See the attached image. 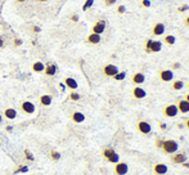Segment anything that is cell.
I'll list each match as a JSON object with an SVG mask.
<instances>
[{
  "instance_id": "1",
  "label": "cell",
  "mask_w": 189,
  "mask_h": 175,
  "mask_svg": "<svg viewBox=\"0 0 189 175\" xmlns=\"http://www.w3.org/2000/svg\"><path fill=\"white\" fill-rule=\"evenodd\" d=\"M162 150H164L165 153L167 155H174L175 152H176L179 150V144L176 140L174 139H167V140H164V143H162Z\"/></svg>"
},
{
  "instance_id": "2",
  "label": "cell",
  "mask_w": 189,
  "mask_h": 175,
  "mask_svg": "<svg viewBox=\"0 0 189 175\" xmlns=\"http://www.w3.org/2000/svg\"><path fill=\"white\" fill-rule=\"evenodd\" d=\"M147 53H158L162 49V43L159 40H152V39H148L145 41V46H144Z\"/></svg>"
},
{
  "instance_id": "3",
  "label": "cell",
  "mask_w": 189,
  "mask_h": 175,
  "mask_svg": "<svg viewBox=\"0 0 189 175\" xmlns=\"http://www.w3.org/2000/svg\"><path fill=\"white\" fill-rule=\"evenodd\" d=\"M103 157L108 162H112V164H117L120 161V156L113 148H105V150H103Z\"/></svg>"
},
{
  "instance_id": "4",
  "label": "cell",
  "mask_w": 189,
  "mask_h": 175,
  "mask_svg": "<svg viewBox=\"0 0 189 175\" xmlns=\"http://www.w3.org/2000/svg\"><path fill=\"white\" fill-rule=\"evenodd\" d=\"M118 71H120L118 67L115 66V64H112V63H108V64H105V66L103 67V74H104L107 77H113Z\"/></svg>"
},
{
  "instance_id": "5",
  "label": "cell",
  "mask_w": 189,
  "mask_h": 175,
  "mask_svg": "<svg viewBox=\"0 0 189 175\" xmlns=\"http://www.w3.org/2000/svg\"><path fill=\"white\" fill-rule=\"evenodd\" d=\"M178 113H179V111H178V107H176V104H167L165 108H164V115L166 116V117H175V116H178Z\"/></svg>"
},
{
  "instance_id": "6",
  "label": "cell",
  "mask_w": 189,
  "mask_h": 175,
  "mask_svg": "<svg viewBox=\"0 0 189 175\" xmlns=\"http://www.w3.org/2000/svg\"><path fill=\"white\" fill-rule=\"evenodd\" d=\"M137 128H138V131L142 133V134H144V135H147V134H149V133L152 131L151 124L148 123V121H144V120L139 121L138 125H137Z\"/></svg>"
},
{
  "instance_id": "7",
  "label": "cell",
  "mask_w": 189,
  "mask_h": 175,
  "mask_svg": "<svg viewBox=\"0 0 189 175\" xmlns=\"http://www.w3.org/2000/svg\"><path fill=\"white\" fill-rule=\"evenodd\" d=\"M127 171H129V165L126 162H121V161H118L117 164H115L116 175H126Z\"/></svg>"
},
{
  "instance_id": "8",
  "label": "cell",
  "mask_w": 189,
  "mask_h": 175,
  "mask_svg": "<svg viewBox=\"0 0 189 175\" xmlns=\"http://www.w3.org/2000/svg\"><path fill=\"white\" fill-rule=\"evenodd\" d=\"M21 110L27 115H32L35 112V104L30 101H23L21 103Z\"/></svg>"
},
{
  "instance_id": "9",
  "label": "cell",
  "mask_w": 189,
  "mask_h": 175,
  "mask_svg": "<svg viewBox=\"0 0 189 175\" xmlns=\"http://www.w3.org/2000/svg\"><path fill=\"white\" fill-rule=\"evenodd\" d=\"M158 76H159V80H161V81H164V83H170L171 80L174 79V72H172L171 70H162V71H159Z\"/></svg>"
},
{
  "instance_id": "10",
  "label": "cell",
  "mask_w": 189,
  "mask_h": 175,
  "mask_svg": "<svg viewBox=\"0 0 189 175\" xmlns=\"http://www.w3.org/2000/svg\"><path fill=\"white\" fill-rule=\"evenodd\" d=\"M104 30H105V21H104V19H99L95 25L93 26V29H91V31H93L94 34H98V35L103 34Z\"/></svg>"
},
{
  "instance_id": "11",
  "label": "cell",
  "mask_w": 189,
  "mask_h": 175,
  "mask_svg": "<svg viewBox=\"0 0 189 175\" xmlns=\"http://www.w3.org/2000/svg\"><path fill=\"white\" fill-rule=\"evenodd\" d=\"M165 30H166L165 25L162 23V22H157V23L153 26V29H152V34H153L154 36H161V35L165 34Z\"/></svg>"
},
{
  "instance_id": "12",
  "label": "cell",
  "mask_w": 189,
  "mask_h": 175,
  "mask_svg": "<svg viewBox=\"0 0 189 175\" xmlns=\"http://www.w3.org/2000/svg\"><path fill=\"white\" fill-rule=\"evenodd\" d=\"M132 97L135 99H143V98L147 97V91L140 86H135L132 89Z\"/></svg>"
},
{
  "instance_id": "13",
  "label": "cell",
  "mask_w": 189,
  "mask_h": 175,
  "mask_svg": "<svg viewBox=\"0 0 189 175\" xmlns=\"http://www.w3.org/2000/svg\"><path fill=\"white\" fill-rule=\"evenodd\" d=\"M167 171H169V167L165 164H161L159 162V164H156L153 166V172L157 174V175H165Z\"/></svg>"
},
{
  "instance_id": "14",
  "label": "cell",
  "mask_w": 189,
  "mask_h": 175,
  "mask_svg": "<svg viewBox=\"0 0 189 175\" xmlns=\"http://www.w3.org/2000/svg\"><path fill=\"white\" fill-rule=\"evenodd\" d=\"M176 107H178V111L180 113H188L189 112V102L185 101V99H180L178 102Z\"/></svg>"
},
{
  "instance_id": "15",
  "label": "cell",
  "mask_w": 189,
  "mask_h": 175,
  "mask_svg": "<svg viewBox=\"0 0 189 175\" xmlns=\"http://www.w3.org/2000/svg\"><path fill=\"white\" fill-rule=\"evenodd\" d=\"M131 81L134 84H137V85H140V84H143L145 81V76H144L143 72H135L132 75V77H131Z\"/></svg>"
},
{
  "instance_id": "16",
  "label": "cell",
  "mask_w": 189,
  "mask_h": 175,
  "mask_svg": "<svg viewBox=\"0 0 189 175\" xmlns=\"http://www.w3.org/2000/svg\"><path fill=\"white\" fill-rule=\"evenodd\" d=\"M71 120L73 121V123H76V124H81V123H84V121H85V115L83 112H80V111H75L71 115Z\"/></svg>"
},
{
  "instance_id": "17",
  "label": "cell",
  "mask_w": 189,
  "mask_h": 175,
  "mask_svg": "<svg viewBox=\"0 0 189 175\" xmlns=\"http://www.w3.org/2000/svg\"><path fill=\"white\" fill-rule=\"evenodd\" d=\"M100 40H102L100 35L94 34V32H91V34L86 37V41H88L89 44H91V45H97V44H99V43H100Z\"/></svg>"
},
{
  "instance_id": "18",
  "label": "cell",
  "mask_w": 189,
  "mask_h": 175,
  "mask_svg": "<svg viewBox=\"0 0 189 175\" xmlns=\"http://www.w3.org/2000/svg\"><path fill=\"white\" fill-rule=\"evenodd\" d=\"M171 160H172L174 164H183V162H185V161H186V156H185L184 153H180V152H179V153L175 152V153L172 155Z\"/></svg>"
},
{
  "instance_id": "19",
  "label": "cell",
  "mask_w": 189,
  "mask_h": 175,
  "mask_svg": "<svg viewBox=\"0 0 189 175\" xmlns=\"http://www.w3.org/2000/svg\"><path fill=\"white\" fill-rule=\"evenodd\" d=\"M64 85L68 88V89H71V90H76L77 86H78L77 81H76L73 77H66V79H64Z\"/></svg>"
},
{
  "instance_id": "20",
  "label": "cell",
  "mask_w": 189,
  "mask_h": 175,
  "mask_svg": "<svg viewBox=\"0 0 189 175\" xmlns=\"http://www.w3.org/2000/svg\"><path fill=\"white\" fill-rule=\"evenodd\" d=\"M44 74L46 76H54L57 74V66L54 63H49L45 66V70H44Z\"/></svg>"
},
{
  "instance_id": "21",
  "label": "cell",
  "mask_w": 189,
  "mask_h": 175,
  "mask_svg": "<svg viewBox=\"0 0 189 175\" xmlns=\"http://www.w3.org/2000/svg\"><path fill=\"white\" fill-rule=\"evenodd\" d=\"M39 101H40V104L44 106V107L50 106V104H51V102H53V99H51V97L49 96V94H43V96L39 98Z\"/></svg>"
},
{
  "instance_id": "22",
  "label": "cell",
  "mask_w": 189,
  "mask_h": 175,
  "mask_svg": "<svg viewBox=\"0 0 189 175\" xmlns=\"http://www.w3.org/2000/svg\"><path fill=\"white\" fill-rule=\"evenodd\" d=\"M44 70H45V64L43 63V62H40V61H37V62H35L34 64H32V71L34 72H44Z\"/></svg>"
},
{
  "instance_id": "23",
  "label": "cell",
  "mask_w": 189,
  "mask_h": 175,
  "mask_svg": "<svg viewBox=\"0 0 189 175\" xmlns=\"http://www.w3.org/2000/svg\"><path fill=\"white\" fill-rule=\"evenodd\" d=\"M4 116L8 118V120H14L17 117V111L14 108H7L4 111Z\"/></svg>"
},
{
  "instance_id": "24",
  "label": "cell",
  "mask_w": 189,
  "mask_h": 175,
  "mask_svg": "<svg viewBox=\"0 0 189 175\" xmlns=\"http://www.w3.org/2000/svg\"><path fill=\"white\" fill-rule=\"evenodd\" d=\"M184 88V83L181 81V80H175V81H172L171 84V89L175 90V91H179Z\"/></svg>"
},
{
  "instance_id": "25",
  "label": "cell",
  "mask_w": 189,
  "mask_h": 175,
  "mask_svg": "<svg viewBox=\"0 0 189 175\" xmlns=\"http://www.w3.org/2000/svg\"><path fill=\"white\" fill-rule=\"evenodd\" d=\"M175 41H176V37L174 35H166L165 39H164V43H166L167 45H174Z\"/></svg>"
},
{
  "instance_id": "26",
  "label": "cell",
  "mask_w": 189,
  "mask_h": 175,
  "mask_svg": "<svg viewBox=\"0 0 189 175\" xmlns=\"http://www.w3.org/2000/svg\"><path fill=\"white\" fill-rule=\"evenodd\" d=\"M125 77H126V72H125V71H118V72L113 76V79L116 80V81H122Z\"/></svg>"
},
{
  "instance_id": "27",
  "label": "cell",
  "mask_w": 189,
  "mask_h": 175,
  "mask_svg": "<svg viewBox=\"0 0 189 175\" xmlns=\"http://www.w3.org/2000/svg\"><path fill=\"white\" fill-rule=\"evenodd\" d=\"M68 98H70V101H73V102H77V101H80V98H81V97H80V94H78L77 91H75V90H72V91H71V94H70V97H68Z\"/></svg>"
},
{
  "instance_id": "28",
  "label": "cell",
  "mask_w": 189,
  "mask_h": 175,
  "mask_svg": "<svg viewBox=\"0 0 189 175\" xmlns=\"http://www.w3.org/2000/svg\"><path fill=\"white\" fill-rule=\"evenodd\" d=\"M50 158H51L53 161H59V160H61V153L57 152V151H51V152H50Z\"/></svg>"
},
{
  "instance_id": "29",
  "label": "cell",
  "mask_w": 189,
  "mask_h": 175,
  "mask_svg": "<svg viewBox=\"0 0 189 175\" xmlns=\"http://www.w3.org/2000/svg\"><path fill=\"white\" fill-rule=\"evenodd\" d=\"M93 4H94V0H86L85 4L83 5V10H88L89 8L93 7Z\"/></svg>"
},
{
  "instance_id": "30",
  "label": "cell",
  "mask_w": 189,
  "mask_h": 175,
  "mask_svg": "<svg viewBox=\"0 0 189 175\" xmlns=\"http://www.w3.org/2000/svg\"><path fill=\"white\" fill-rule=\"evenodd\" d=\"M125 12H126V7H125V5L120 4V5L117 7V13H118V14H124Z\"/></svg>"
},
{
  "instance_id": "31",
  "label": "cell",
  "mask_w": 189,
  "mask_h": 175,
  "mask_svg": "<svg viewBox=\"0 0 189 175\" xmlns=\"http://www.w3.org/2000/svg\"><path fill=\"white\" fill-rule=\"evenodd\" d=\"M23 155H24V158H26V160H29V161H34V156L30 153V151H27V150H26V151L23 152Z\"/></svg>"
},
{
  "instance_id": "32",
  "label": "cell",
  "mask_w": 189,
  "mask_h": 175,
  "mask_svg": "<svg viewBox=\"0 0 189 175\" xmlns=\"http://www.w3.org/2000/svg\"><path fill=\"white\" fill-rule=\"evenodd\" d=\"M116 2L117 0H104V5L105 7H112V5L116 4Z\"/></svg>"
},
{
  "instance_id": "33",
  "label": "cell",
  "mask_w": 189,
  "mask_h": 175,
  "mask_svg": "<svg viewBox=\"0 0 189 175\" xmlns=\"http://www.w3.org/2000/svg\"><path fill=\"white\" fill-rule=\"evenodd\" d=\"M142 5L144 8H151V0H142Z\"/></svg>"
},
{
  "instance_id": "34",
  "label": "cell",
  "mask_w": 189,
  "mask_h": 175,
  "mask_svg": "<svg viewBox=\"0 0 189 175\" xmlns=\"http://www.w3.org/2000/svg\"><path fill=\"white\" fill-rule=\"evenodd\" d=\"M27 170H29V167H27V166H18L17 169H16V172H23V171H27Z\"/></svg>"
},
{
  "instance_id": "35",
  "label": "cell",
  "mask_w": 189,
  "mask_h": 175,
  "mask_svg": "<svg viewBox=\"0 0 189 175\" xmlns=\"http://www.w3.org/2000/svg\"><path fill=\"white\" fill-rule=\"evenodd\" d=\"M14 45H16V46H21V45H22V40L18 39V37H16V39H14Z\"/></svg>"
},
{
  "instance_id": "36",
  "label": "cell",
  "mask_w": 189,
  "mask_h": 175,
  "mask_svg": "<svg viewBox=\"0 0 189 175\" xmlns=\"http://www.w3.org/2000/svg\"><path fill=\"white\" fill-rule=\"evenodd\" d=\"M188 9H189V5H181V7L178 8L179 12H184V10H188Z\"/></svg>"
},
{
  "instance_id": "37",
  "label": "cell",
  "mask_w": 189,
  "mask_h": 175,
  "mask_svg": "<svg viewBox=\"0 0 189 175\" xmlns=\"http://www.w3.org/2000/svg\"><path fill=\"white\" fill-rule=\"evenodd\" d=\"M70 19H71L72 22H78V16H77V14H72V16L70 17Z\"/></svg>"
},
{
  "instance_id": "38",
  "label": "cell",
  "mask_w": 189,
  "mask_h": 175,
  "mask_svg": "<svg viewBox=\"0 0 189 175\" xmlns=\"http://www.w3.org/2000/svg\"><path fill=\"white\" fill-rule=\"evenodd\" d=\"M162 143H164V140L156 139V147H157V148H161V147H162Z\"/></svg>"
},
{
  "instance_id": "39",
  "label": "cell",
  "mask_w": 189,
  "mask_h": 175,
  "mask_svg": "<svg viewBox=\"0 0 189 175\" xmlns=\"http://www.w3.org/2000/svg\"><path fill=\"white\" fill-rule=\"evenodd\" d=\"M172 68H174V70H178V68H180V63H178V62H175V63L172 64Z\"/></svg>"
},
{
  "instance_id": "40",
  "label": "cell",
  "mask_w": 189,
  "mask_h": 175,
  "mask_svg": "<svg viewBox=\"0 0 189 175\" xmlns=\"http://www.w3.org/2000/svg\"><path fill=\"white\" fill-rule=\"evenodd\" d=\"M4 46V39L2 37V36H0V49H2Z\"/></svg>"
},
{
  "instance_id": "41",
  "label": "cell",
  "mask_w": 189,
  "mask_h": 175,
  "mask_svg": "<svg viewBox=\"0 0 189 175\" xmlns=\"http://www.w3.org/2000/svg\"><path fill=\"white\" fill-rule=\"evenodd\" d=\"M32 29H34V31H35L36 34H37V32H40V27H39V26H34Z\"/></svg>"
},
{
  "instance_id": "42",
  "label": "cell",
  "mask_w": 189,
  "mask_h": 175,
  "mask_svg": "<svg viewBox=\"0 0 189 175\" xmlns=\"http://www.w3.org/2000/svg\"><path fill=\"white\" fill-rule=\"evenodd\" d=\"M184 23H185V26H189V16H188V17L184 19Z\"/></svg>"
},
{
  "instance_id": "43",
  "label": "cell",
  "mask_w": 189,
  "mask_h": 175,
  "mask_svg": "<svg viewBox=\"0 0 189 175\" xmlns=\"http://www.w3.org/2000/svg\"><path fill=\"white\" fill-rule=\"evenodd\" d=\"M159 128H161V129H166V124L161 123V124H159Z\"/></svg>"
},
{
  "instance_id": "44",
  "label": "cell",
  "mask_w": 189,
  "mask_h": 175,
  "mask_svg": "<svg viewBox=\"0 0 189 175\" xmlns=\"http://www.w3.org/2000/svg\"><path fill=\"white\" fill-rule=\"evenodd\" d=\"M181 165H184V166H185V167H186V169H189V164H186V161H185V162H183V164H181Z\"/></svg>"
},
{
  "instance_id": "45",
  "label": "cell",
  "mask_w": 189,
  "mask_h": 175,
  "mask_svg": "<svg viewBox=\"0 0 189 175\" xmlns=\"http://www.w3.org/2000/svg\"><path fill=\"white\" fill-rule=\"evenodd\" d=\"M13 130V126H7V131H12Z\"/></svg>"
},
{
  "instance_id": "46",
  "label": "cell",
  "mask_w": 189,
  "mask_h": 175,
  "mask_svg": "<svg viewBox=\"0 0 189 175\" xmlns=\"http://www.w3.org/2000/svg\"><path fill=\"white\" fill-rule=\"evenodd\" d=\"M185 126H186V128H188V129H189V118H188V120H186V121H185Z\"/></svg>"
},
{
  "instance_id": "47",
  "label": "cell",
  "mask_w": 189,
  "mask_h": 175,
  "mask_svg": "<svg viewBox=\"0 0 189 175\" xmlns=\"http://www.w3.org/2000/svg\"><path fill=\"white\" fill-rule=\"evenodd\" d=\"M185 101H188V102H189V93H188L186 96H185Z\"/></svg>"
},
{
  "instance_id": "48",
  "label": "cell",
  "mask_w": 189,
  "mask_h": 175,
  "mask_svg": "<svg viewBox=\"0 0 189 175\" xmlns=\"http://www.w3.org/2000/svg\"><path fill=\"white\" fill-rule=\"evenodd\" d=\"M16 2H17V3H24L26 0H16Z\"/></svg>"
},
{
  "instance_id": "49",
  "label": "cell",
  "mask_w": 189,
  "mask_h": 175,
  "mask_svg": "<svg viewBox=\"0 0 189 175\" xmlns=\"http://www.w3.org/2000/svg\"><path fill=\"white\" fill-rule=\"evenodd\" d=\"M37 2H40V3H45V2H48V0H37Z\"/></svg>"
},
{
  "instance_id": "50",
  "label": "cell",
  "mask_w": 189,
  "mask_h": 175,
  "mask_svg": "<svg viewBox=\"0 0 189 175\" xmlns=\"http://www.w3.org/2000/svg\"><path fill=\"white\" fill-rule=\"evenodd\" d=\"M3 121V117H2V113H0V123H2Z\"/></svg>"
},
{
  "instance_id": "51",
  "label": "cell",
  "mask_w": 189,
  "mask_h": 175,
  "mask_svg": "<svg viewBox=\"0 0 189 175\" xmlns=\"http://www.w3.org/2000/svg\"><path fill=\"white\" fill-rule=\"evenodd\" d=\"M186 86H188V89H189V81H188V84H186Z\"/></svg>"
}]
</instances>
